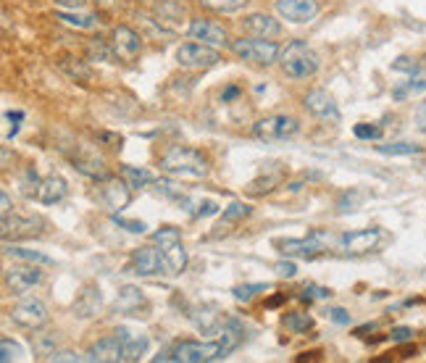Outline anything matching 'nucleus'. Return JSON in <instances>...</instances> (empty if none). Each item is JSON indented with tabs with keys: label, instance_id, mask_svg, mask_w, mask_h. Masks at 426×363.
I'll use <instances>...</instances> for the list:
<instances>
[{
	"label": "nucleus",
	"instance_id": "obj_1",
	"mask_svg": "<svg viewBox=\"0 0 426 363\" xmlns=\"http://www.w3.org/2000/svg\"><path fill=\"white\" fill-rule=\"evenodd\" d=\"M161 171L176 179H206L208 161L203 153H197L185 145H174L171 150L161 155Z\"/></svg>",
	"mask_w": 426,
	"mask_h": 363
},
{
	"label": "nucleus",
	"instance_id": "obj_2",
	"mask_svg": "<svg viewBox=\"0 0 426 363\" xmlns=\"http://www.w3.org/2000/svg\"><path fill=\"white\" fill-rule=\"evenodd\" d=\"M279 64H282V71L290 79L313 77L318 71V66H321L316 50L308 43H303V40H292V43L287 45L282 50V55H279Z\"/></svg>",
	"mask_w": 426,
	"mask_h": 363
},
{
	"label": "nucleus",
	"instance_id": "obj_3",
	"mask_svg": "<svg viewBox=\"0 0 426 363\" xmlns=\"http://www.w3.org/2000/svg\"><path fill=\"white\" fill-rule=\"evenodd\" d=\"M153 242L161 248L166 261V274L176 276L185 271L187 266V250L182 245V237H179V229L176 227H161V229L153 234Z\"/></svg>",
	"mask_w": 426,
	"mask_h": 363
},
{
	"label": "nucleus",
	"instance_id": "obj_4",
	"mask_svg": "<svg viewBox=\"0 0 426 363\" xmlns=\"http://www.w3.org/2000/svg\"><path fill=\"white\" fill-rule=\"evenodd\" d=\"M227 358V353L221 348V342H195V340H185L176 342L171 348V361L176 363H211V361H221Z\"/></svg>",
	"mask_w": 426,
	"mask_h": 363
},
{
	"label": "nucleus",
	"instance_id": "obj_5",
	"mask_svg": "<svg viewBox=\"0 0 426 363\" xmlns=\"http://www.w3.org/2000/svg\"><path fill=\"white\" fill-rule=\"evenodd\" d=\"M232 53L240 55L242 61H250V64H258V66H271L274 61H279V45L274 40H266V37H258V40H234L229 45Z\"/></svg>",
	"mask_w": 426,
	"mask_h": 363
},
{
	"label": "nucleus",
	"instance_id": "obj_6",
	"mask_svg": "<svg viewBox=\"0 0 426 363\" xmlns=\"http://www.w3.org/2000/svg\"><path fill=\"white\" fill-rule=\"evenodd\" d=\"M300 124L292 116H282V113H274V116H266L261 119L255 127H253V134L261 140V143H279V140H290L295 137Z\"/></svg>",
	"mask_w": 426,
	"mask_h": 363
},
{
	"label": "nucleus",
	"instance_id": "obj_7",
	"mask_svg": "<svg viewBox=\"0 0 426 363\" xmlns=\"http://www.w3.org/2000/svg\"><path fill=\"white\" fill-rule=\"evenodd\" d=\"M11 321L13 324H19V327H24V329H43L45 324H48V306H45L43 300H37V297H24V300H19L16 306L11 308Z\"/></svg>",
	"mask_w": 426,
	"mask_h": 363
},
{
	"label": "nucleus",
	"instance_id": "obj_8",
	"mask_svg": "<svg viewBox=\"0 0 426 363\" xmlns=\"http://www.w3.org/2000/svg\"><path fill=\"white\" fill-rule=\"evenodd\" d=\"M176 61L185 69H213L221 61V55L216 48L203 43H187L176 50Z\"/></svg>",
	"mask_w": 426,
	"mask_h": 363
},
{
	"label": "nucleus",
	"instance_id": "obj_9",
	"mask_svg": "<svg viewBox=\"0 0 426 363\" xmlns=\"http://www.w3.org/2000/svg\"><path fill=\"white\" fill-rule=\"evenodd\" d=\"M43 282V271L37 269V264H13L11 269H6V287L13 295H27L32 287Z\"/></svg>",
	"mask_w": 426,
	"mask_h": 363
},
{
	"label": "nucleus",
	"instance_id": "obj_10",
	"mask_svg": "<svg viewBox=\"0 0 426 363\" xmlns=\"http://www.w3.org/2000/svg\"><path fill=\"white\" fill-rule=\"evenodd\" d=\"M384 240L382 229H358V232H348L339 237V250L345 255H366L379 248V242Z\"/></svg>",
	"mask_w": 426,
	"mask_h": 363
},
{
	"label": "nucleus",
	"instance_id": "obj_11",
	"mask_svg": "<svg viewBox=\"0 0 426 363\" xmlns=\"http://www.w3.org/2000/svg\"><path fill=\"white\" fill-rule=\"evenodd\" d=\"M129 271L137 276H155V274H166V261L164 253L158 245H145V248H137L132 253L129 261Z\"/></svg>",
	"mask_w": 426,
	"mask_h": 363
},
{
	"label": "nucleus",
	"instance_id": "obj_12",
	"mask_svg": "<svg viewBox=\"0 0 426 363\" xmlns=\"http://www.w3.org/2000/svg\"><path fill=\"white\" fill-rule=\"evenodd\" d=\"M111 50H113V55H116L119 61H124V64L137 61L142 53L140 34L134 32L132 27H116L113 34H111Z\"/></svg>",
	"mask_w": 426,
	"mask_h": 363
},
{
	"label": "nucleus",
	"instance_id": "obj_13",
	"mask_svg": "<svg viewBox=\"0 0 426 363\" xmlns=\"http://www.w3.org/2000/svg\"><path fill=\"white\" fill-rule=\"evenodd\" d=\"M187 32H190L192 40H197V43H203V45H211V48H216V50H221V48L229 45V34H227V29L216 22H208V19H195V22H190Z\"/></svg>",
	"mask_w": 426,
	"mask_h": 363
},
{
	"label": "nucleus",
	"instance_id": "obj_14",
	"mask_svg": "<svg viewBox=\"0 0 426 363\" xmlns=\"http://www.w3.org/2000/svg\"><path fill=\"white\" fill-rule=\"evenodd\" d=\"M324 245H327L324 232H313L311 237H303V240H276V248L292 258H316L324 250Z\"/></svg>",
	"mask_w": 426,
	"mask_h": 363
},
{
	"label": "nucleus",
	"instance_id": "obj_15",
	"mask_svg": "<svg viewBox=\"0 0 426 363\" xmlns=\"http://www.w3.org/2000/svg\"><path fill=\"white\" fill-rule=\"evenodd\" d=\"M276 13L290 24H308L318 16L316 0H276Z\"/></svg>",
	"mask_w": 426,
	"mask_h": 363
},
{
	"label": "nucleus",
	"instance_id": "obj_16",
	"mask_svg": "<svg viewBox=\"0 0 426 363\" xmlns=\"http://www.w3.org/2000/svg\"><path fill=\"white\" fill-rule=\"evenodd\" d=\"M129 185L124 182V179H106L103 182V187H100V203L111 211V213H116V211L127 208L129 206Z\"/></svg>",
	"mask_w": 426,
	"mask_h": 363
},
{
	"label": "nucleus",
	"instance_id": "obj_17",
	"mask_svg": "<svg viewBox=\"0 0 426 363\" xmlns=\"http://www.w3.org/2000/svg\"><path fill=\"white\" fill-rule=\"evenodd\" d=\"M155 22L161 24L164 29L169 32H179L182 29V24H185V6L179 3V0H161V3H155Z\"/></svg>",
	"mask_w": 426,
	"mask_h": 363
},
{
	"label": "nucleus",
	"instance_id": "obj_18",
	"mask_svg": "<svg viewBox=\"0 0 426 363\" xmlns=\"http://www.w3.org/2000/svg\"><path fill=\"white\" fill-rule=\"evenodd\" d=\"M313 116L318 119H332V121H339V108L334 98L329 95L327 90H311L306 95V103H303Z\"/></svg>",
	"mask_w": 426,
	"mask_h": 363
},
{
	"label": "nucleus",
	"instance_id": "obj_19",
	"mask_svg": "<svg viewBox=\"0 0 426 363\" xmlns=\"http://www.w3.org/2000/svg\"><path fill=\"white\" fill-rule=\"evenodd\" d=\"M113 334L121 340V361H140L148 353V337L145 334H132L127 327H119Z\"/></svg>",
	"mask_w": 426,
	"mask_h": 363
},
{
	"label": "nucleus",
	"instance_id": "obj_20",
	"mask_svg": "<svg viewBox=\"0 0 426 363\" xmlns=\"http://www.w3.org/2000/svg\"><path fill=\"white\" fill-rule=\"evenodd\" d=\"M40 221L34 219H22V216H3V229H0V234H3V240L8 242L13 237V240H22V237H34V234H40Z\"/></svg>",
	"mask_w": 426,
	"mask_h": 363
},
{
	"label": "nucleus",
	"instance_id": "obj_21",
	"mask_svg": "<svg viewBox=\"0 0 426 363\" xmlns=\"http://www.w3.org/2000/svg\"><path fill=\"white\" fill-rule=\"evenodd\" d=\"M85 361H92V363H119L121 361V340L116 337V334H113V337H103V340H98L87 350Z\"/></svg>",
	"mask_w": 426,
	"mask_h": 363
},
{
	"label": "nucleus",
	"instance_id": "obj_22",
	"mask_svg": "<svg viewBox=\"0 0 426 363\" xmlns=\"http://www.w3.org/2000/svg\"><path fill=\"white\" fill-rule=\"evenodd\" d=\"M242 27H245V32H250L253 37H276V34L282 32V24L276 22L274 16H269V13H250L245 22H242Z\"/></svg>",
	"mask_w": 426,
	"mask_h": 363
},
{
	"label": "nucleus",
	"instance_id": "obj_23",
	"mask_svg": "<svg viewBox=\"0 0 426 363\" xmlns=\"http://www.w3.org/2000/svg\"><path fill=\"white\" fill-rule=\"evenodd\" d=\"M219 342H221V348H224V353L229 355L232 350H237L242 342H245V334H248V329H245V324H242L240 319H224V324H221V329H219Z\"/></svg>",
	"mask_w": 426,
	"mask_h": 363
},
{
	"label": "nucleus",
	"instance_id": "obj_24",
	"mask_svg": "<svg viewBox=\"0 0 426 363\" xmlns=\"http://www.w3.org/2000/svg\"><path fill=\"white\" fill-rule=\"evenodd\" d=\"M100 306H103L100 290L95 285H87L77 295V300H74V313H77L79 319H92V316L100 313Z\"/></svg>",
	"mask_w": 426,
	"mask_h": 363
},
{
	"label": "nucleus",
	"instance_id": "obj_25",
	"mask_svg": "<svg viewBox=\"0 0 426 363\" xmlns=\"http://www.w3.org/2000/svg\"><path fill=\"white\" fill-rule=\"evenodd\" d=\"M187 316H190V321H192L200 332H219L221 324H224L216 306H195V308H190Z\"/></svg>",
	"mask_w": 426,
	"mask_h": 363
},
{
	"label": "nucleus",
	"instance_id": "obj_26",
	"mask_svg": "<svg viewBox=\"0 0 426 363\" xmlns=\"http://www.w3.org/2000/svg\"><path fill=\"white\" fill-rule=\"evenodd\" d=\"M74 169H77L79 174L90 176V179H100V182H106L108 179V169H106V161L95 153H79L74 155Z\"/></svg>",
	"mask_w": 426,
	"mask_h": 363
},
{
	"label": "nucleus",
	"instance_id": "obj_27",
	"mask_svg": "<svg viewBox=\"0 0 426 363\" xmlns=\"http://www.w3.org/2000/svg\"><path fill=\"white\" fill-rule=\"evenodd\" d=\"M66 198V182L64 176L58 174H48L40 182V190H37V200L45 203V206H53V203H61Z\"/></svg>",
	"mask_w": 426,
	"mask_h": 363
},
{
	"label": "nucleus",
	"instance_id": "obj_28",
	"mask_svg": "<svg viewBox=\"0 0 426 363\" xmlns=\"http://www.w3.org/2000/svg\"><path fill=\"white\" fill-rule=\"evenodd\" d=\"M142 290H137V287H132V285H127V287H121L119 290V297H116V313H134V311L140 308L142 306Z\"/></svg>",
	"mask_w": 426,
	"mask_h": 363
},
{
	"label": "nucleus",
	"instance_id": "obj_29",
	"mask_svg": "<svg viewBox=\"0 0 426 363\" xmlns=\"http://www.w3.org/2000/svg\"><path fill=\"white\" fill-rule=\"evenodd\" d=\"M248 216H250V206L234 200L229 208H224V216H221L219 224H216V234H221L227 227H232V224H237V221H242V219H248Z\"/></svg>",
	"mask_w": 426,
	"mask_h": 363
},
{
	"label": "nucleus",
	"instance_id": "obj_30",
	"mask_svg": "<svg viewBox=\"0 0 426 363\" xmlns=\"http://www.w3.org/2000/svg\"><path fill=\"white\" fill-rule=\"evenodd\" d=\"M3 253L13 255V258H19V261L37 264V266H53L55 264L50 255L40 253V250H29V248H16V245H6V248H3Z\"/></svg>",
	"mask_w": 426,
	"mask_h": 363
},
{
	"label": "nucleus",
	"instance_id": "obj_31",
	"mask_svg": "<svg viewBox=\"0 0 426 363\" xmlns=\"http://www.w3.org/2000/svg\"><path fill=\"white\" fill-rule=\"evenodd\" d=\"M418 92H426V69H416L413 74H411V79L405 82L403 87H397L392 92L395 95V100H403V98H408V95H418Z\"/></svg>",
	"mask_w": 426,
	"mask_h": 363
},
{
	"label": "nucleus",
	"instance_id": "obj_32",
	"mask_svg": "<svg viewBox=\"0 0 426 363\" xmlns=\"http://www.w3.org/2000/svg\"><path fill=\"white\" fill-rule=\"evenodd\" d=\"M121 179H124L132 190H140L145 187V185L155 182L153 174H150L148 169H140V166H121Z\"/></svg>",
	"mask_w": 426,
	"mask_h": 363
},
{
	"label": "nucleus",
	"instance_id": "obj_33",
	"mask_svg": "<svg viewBox=\"0 0 426 363\" xmlns=\"http://www.w3.org/2000/svg\"><path fill=\"white\" fill-rule=\"evenodd\" d=\"M55 19L66 27H74V29H95L98 27V16L92 13H66V11H58Z\"/></svg>",
	"mask_w": 426,
	"mask_h": 363
},
{
	"label": "nucleus",
	"instance_id": "obj_34",
	"mask_svg": "<svg viewBox=\"0 0 426 363\" xmlns=\"http://www.w3.org/2000/svg\"><path fill=\"white\" fill-rule=\"evenodd\" d=\"M61 69H64L71 79H77V82H90V79H92V69H90L85 61H77V58H64V61H61Z\"/></svg>",
	"mask_w": 426,
	"mask_h": 363
},
{
	"label": "nucleus",
	"instance_id": "obj_35",
	"mask_svg": "<svg viewBox=\"0 0 426 363\" xmlns=\"http://www.w3.org/2000/svg\"><path fill=\"white\" fill-rule=\"evenodd\" d=\"M58 345V332H40L32 334V348L37 355H53Z\"/></svg>",
	"mask_w": 426,
	"mask_h": 363
},
{
	"label": "nucleus",
	"instance_id": "obj_36",
	"mask_svg": "<svg viewBox=\"0 0 426 363\" xmlns=\"http://www.w3.org/2000/svg\"><path fill=\"white\" fill-rule=\"evenodd\" d=\"M284 179V174L282 171H276V174H271V176H258V179H253L250 182V192L253 195H263V192H271V190H276L279 187V182Z\"/></svg>",
	"mask_w": 426,
	"mask_h": 363
},
{
	"label": "nucleus",
	"instance_id": "obj_37",
	"mask_svg": "<svg viewBox=\"0 0 426 363\" xmlns=\"http://www.w3.org/2000/svg\"><path fill=\"white\" fill-rule=\"evenodd\" d=\"M155 185V190L164 195V198H169V200H176V203H185L187 200V195H185V190L179 187V185H174L171 179H155L153 182Z\"/></svg>",
	"mask_w": 426,
	"mask_h": 363
},
{
	"label": "nucleus",
	"instance_id": "obj_38",
	"mask_svg": "<svg viewBox=\"0 0 426 363\" xmlns=\"http://www.w3.org/2000/svg\"><path fill=\"white\" fill-rule=\"evenodd\" d=\"M245 3H248V0H200V6H206V8H211V11L216 13H234L240 11V8H245Z\"/></svg>",
	"mask_w": 426,
	"mask_h": 363
},
{
	"label": "nucleus",
	"instance_id": "obj_39",
	"mask_svg": "<svg viewBox=\"0 0 426 363\" xmlns=\"http://www.w3.org/2000/svg\"><path fill=\"white\" fill-rule=\"evenodd\" d=\"M382 155H418L421 153V145L413 143H390V145H379L376 148Z\"/></svg>",
	"mask_w": 426,
	"mask_h": 363
},
{
	"label": "nucleus",
	"instance_id": "obj_40",
	"mask_svg": "<svg viewBox=\"0 0 426 363\" xmlns=\"http://www.w3.org/2000/svg\"><path fill=\"white\" fill-rule=\"evenodd\" d=\"M269 290H271V285L258 282V285H237L232 292H234V300H240V303H250L258 292H269Z\"/></svg>",
	"mask_w": 426,
	"mask_h": 363
},
{
	"label": "nucleus",
	"instance_id": "obj_41",
	"mask_svg": "<svg viewBox=\"0 0 426 363\" xmlns=\"http://www.w3.org/2000/svg\"><path fill=\"white\" fill-rule=\"evenodd\" d=\"M284 324H287V329L295 332V334H306L308 329H313V319L308 313H290L284 319Z\"/></svg>",
	"mask_w": 426,
	"mask_h": 363
},
{
	"label": "nucleus",
	"instance_id": "obj_42",
	"mask_svg": "<svg viewBox=\"0 0 426 363\" xmlns=\"http://www.w3.org/2000/svg\"><path fill=\"white\" fill-rule=\"evenodd\" d=\"M22 355H24V350L19 342L8 340V337L0 340V361L3 363H11V361H16V358H22Z\"/></svg>",
	"mask_w": 426,
	"mask_h": 363
},
{
	"label": "nucleus",
	"instance_id": "obj_43",
	"mask_svg": "<svg viewBox=\"0 0 426 363\" xmlns=\"http://www.w3.org/2000/svg\"><path fill=\"white\" fill-rule=\"evenodd\" d=\"M40 182H43V179L34 174V169H27V174H24V179H22V192L27 198H37Z\"/></svg>",
	"mask_w": 426,
	"mask_h": 363
},
{
	"label": "nucleus",
	"instance_id": "obj_44",
	"mask_svg": "<svg viewBox=\"0 0 426 363\" xmlns=\"http://www.w3.org/2000/svg\"><path fill=\"white\" fill-rule=\"evenodd\" d=\"M300 297L308 300V303H311V300H329V297H332V290H329V287H318V285H306L303 287V292H300Z\"/></svg>",
	"mask_w": 426,
	"mask_h": 363
},
{
	"label": "nucleus",
	"instance_id": "obj_45",
	"mask_svg": "<svg viewBox=\"0 0 426 363\" xmlns=\"http://www.w3.org/2000/svg\"><path fill=\"white\" fill-rule=\"evenodd\" d=\"M353 134L358 140H379L382 137V127H376V124H355Z\"/></svg>",
	"mask_w": 426,
	"mask_h": 363
},
{
	"label": "nucleus",
	"instance_id": "obj_46",
	"mask_svg": "<svg viewBox=\"0 0 426 363\" xmlns=\"http://www.w3.org/2000/svg\"><path fill=\"white\" fill-rule=\"evenodd\" d=\"M113 224H116V227H121V229L132 232V234H145V232H148V227H145V224H142V221L121 219L119 213H113Z\"/></svg>",
	"mask_w": 426,
	"mask_h": 363
},
{
	"label": "nucleus",
	"instance_id": "obj_47",
	"mask_svg": "<svg viewBox=\"0 0 426 363\" xmlns=\"http://www.w3.org/2000/svg\"><path fill=\"white\" fill-rule=\"evenodd\" d=\"M358 200H361V192H345L342 200H339V211H355L358 208Z\"/></svg>",
	"mask_w": 426,
	"mask_h": 363
},
{
	"label": "nucleus",
	"instance_id": "obj_48",
	"mask_svg": "<svg viewBox=\"0 0 426 363\" xmlns=\"http://www.w3.org/2000/svg\"><path fill=\"white\" fill-rule=\"evenodd\" d=\"M395 71H408V74H413L416 69H418V64H416L413 58H408V55H400L397 61L392 64Z\"/></svg>",
	"mask_w": 426,
	"mask_h": 363
},
{
	"label": "nucleus",
	"instance_id": "obj_49",
	"mask_svg": "<svg viewBox=\"0 0 426 363\" xmlns=\"http://www.w3.org/2000/svg\"><path fill=\"white\" fill-rule=\"evenodd\" d=\"M216 211H219V206L213 200H203V203H197V211H192V216H213Z\"/></svg>",
	"mask_w": 426,
	"mask_h": 363
},
{
	"label": "nucleus",
	"instance_id": "obj_50",
	"mask_svg": "<svg viewBox=\"0 0 426 363\" xmlns=\"http://www.w3.org/2000/svg\"><path fill=\"white\" fill-rule=\"evenodd\" d=\"M50 361H55V363H77L79 355L74 350H55L53 355H50Z\"/></svg>",
	"mask_w": 426,
	"mask_h": 363
},
{
	"label": "nucleus",
	"instance_id": "obj_51",
	"mask_svg": "<svg viewBox=\"0 0 426 363\" xmlns=\"http://www.w3.org/2000/svg\"><path fill=\"white\" fill-rule=\"evenodd\" d=\"M329 319L339 324V327H348L350 324V313L345 308H329Z\"/></svg>",
	"mask_w": 426,
	"mask_h": 363
},
{
	"label": "nucleus",
	"instance_id": "obj_52",
	"mask_svg": "<svg viewBox=\"0 0 426 363\" xmlns=\"http://www.w3.org/2000/svg\"><path fill=\"white\" fill-rule=\"evenodd\" d=\"M95 55H100V58H111V55H113V50H111V48H106L100 40H95V43H90V58H95Z\"/></svg>",
	"mask_w": 426,
	"mask_h": 363
},
{
	"label": "nucleus",
	"instance_id": "obj_53",
	"mask_svg": "<svg viewBox=\"0 0 426 363\" xmlns=\"http://www.w3.org/2000/svg\"><path fill=\"white\" fill-rule=\"evenodd\" d=\"M411 337H413V329H408V327H395L392 334H390V340L397 342V345H400V342H408Z\"/></svg>",
	"mask_w": 426,
	"mask_h": 363
},
{
	"label": "nucleus",
	"instance_id": "obj_54",
	"mask_svg": "<svg viewBox=\"0 0 426 363\" xmlns=\"http://www.w3.org/2000/svg\"><path fill=\"white\" fill-rule=\"evenodd\" d=\"M276 274L292 279V276L297 274V269H295V264H290V261H279V264H276Z\"/></svg>",
	"mask_w": 426,
	"mask_h": 363
},
{
	"label": "nucleus",
	"instance_id": "obj_55",
	"mask_svg": "<svg viewBox=\"0 0 426 363\" xmlns=\"http://www.w3.org/2000/svg\"><path fill=\"white\" fill-rule=\"evenodd\" d=\"M416 127L426 134V100L418 106V111H416Z\"/></svg>",
	"mask_w": 426,
	"mask_h": 363
},
{
	"label": "nucleus",
	"instance_id": "obj_56",
	"mask_svg": "<svg viewBox=\"0 0 426 363\" xmlns=\"http://www.w3.org/2000/svg\"><path fill=\"white\" fill-rule=\"evenodd\" d=\"M0 206H3V216H8L11 213V198H8V192H0Z\"/></svg>",
	"mask_w": 426,
	"mask_h": 363
},
{
	"label": "nucleus",
	"instance_id": "obj_57",
	"mask_svg": "<svg viewBox=\"0 0 426 363\" xmlns=\"http://www.w3.org/2000/svg\"><path fill=\"white\" fill-rule=\"evenodd\" d=\"M6 119H8V121H22L24 113H22V111H16V113H13V111H8V113H6ZM13 127L19 129V124H13Z\"/></svg>",
	"mask_w": 426,
	"mask_h": 363
},
{
	"label": "nucleus",
	"instance_id": "obj_58",
	"mask_svg": "<svg viewBox=\"0 0 426 363\" xmlns=\"http://www.w3.org/2000/svg\"><path fill=\"white\" fill-rule=\"evenodd\" d=\"M55 3H61V6H71V8H79L85 0H55Z\"/></svg>",
	"mask_w": 426,
	"mask_h": 363
},
{
	"label": "nucleus",
	"instance_id": "obj_59",
	"mask_svg": "<svg viewBox=\"0 0 426 363\" xmlns=\"http://www.w3.org/2000/svg\"><path fill=\"white\" fill-rule=\"evenodd\" d=\"M237 95H240V90H237V87H229L227 92H224V95H221V98H224V100H232V98H237Z\"/></svg>",
	"mask_w": 426,
	"mask_h": 363
}]
</instances>
